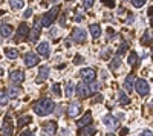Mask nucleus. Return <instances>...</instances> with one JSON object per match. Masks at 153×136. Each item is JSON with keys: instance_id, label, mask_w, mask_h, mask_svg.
Segmentation results:
<instances>
[{"instance_id": "2", "label": "nucleus", "mask_w": 153, "mask_h": 136, "mask_svg": "<svg viewBox=\"0 0 153 136\" xmlns=\"http://www.w3.org/2000/svg\"><path fill=\"white\" fill-rule=\"evenodd\" d=\"M57 14H58V6H55V8H52L49 12H46V14L43 16V18H42V26H45V28H49L51 24L54 23V20H55V17H57Z\"/></svg>"}, {"instance_id": "32", "label": "nucleus", "mask_w": 153, "mask_h": 136, "mask_svg": "<svg viewBox=\"0 0 153 136\" xmlns=\"http://www.w3.org/2000/svg\"><path fill=\"white\" fill-rule=\"evenodd\" d=\"M101 3H104L107 8H115V0H101Z\"/></svg>"}, {"instance_id": "15", "label": "nucleus", "mask_w": 153, "mask_h": 136, "mask_svg": "<svg viewBox=\"0 0 153 136\" xmlns=\"http://www.w3.org/2000/svg\"><path fill=\"white\" fill-rule=\"evenodd\" d=\"M49 67L48 66H42L40 67V70H38V83H42V81H45L48 77H49Z\"/></svg>"}, {"instance_id": "39", "label": "nucleus", "mask_w": 153, "mask_h": 136, "mask_svg": "<svg viewBox=\"0 0 153 136\" xmlns=\"http://www.w3.org/2000/svg\"><path fill=\"white\" fill-rule=\"evenodd\" d=\"M101 101H103V95H98L95 100H94V103H101Z\"/></svg>"}, {"instance_id": "25", "label": "nucleus", "mask_w": 153, "mask_h": 136, "mask_svg": "<svg viewBox=\"0 0 153 136\" xmlns=\"http://www.w3.org/2000/svg\"><path fill=\"white\" fill-rule=\"evenodd\" d=\"M74 95V83L72 81H68L66 83V96L71 98Z\"/></svg>"}, {"instance_id": "41", "label": "nucleus", "mask_w": 153, "mask_h": 136, "mask_svg": "<svg viewBox=\"0 0 153 136\" xmlns=\"http://www.w3.org/2000/svg\"><path fill=\"white\" fill-rule=\"evenodd\" d=\"M80 61H83V58L78 55V57H75V60H74V63H80Z\"/></svg>"}, {"instance_id": "31", "label": "nucleus", "mask_w": 153, "mask_h": 136, "mask_svg": "<svg viewBox=\"0 0 153 136\" xmlns=\"http://www.w3.org/2000/svg\"><path fill=\"white\" fill-rule=\"evenodd\" d=\"M28 122H31V116H22V118H19V126H25V124H28Z\"/></svg>"}, {"instance_id": "18", "label": "nucleus", "mask_w": 153, "mask_h": 136, "mask_svg": "<svg viewBox=\"0 0 153 136\" xmlns=\"http://www.w3.org/2000/svg\"><path fill=\"white\" fill-rule=\"evenodd\" d=\"M57 132V124L54 121H51V122H48L46 124V127H45V135H54Z\"/></svg>"}, {"instance_id": "26", "label": "nucleus", "mask_w": 153, "mask_h": 136, "mask_svg": "<svg viewBox=\"0 0 153 136\" xmlns=\"http://www.w3.org/2000/svg\"><path fill=\"white\" fill-rule=\"evenodd\" d=\"M8 93H9V96H11V98H17V96L20 95V89H19V87H14V86H11Z\"/></svg>"}, {"instance_id": "37", "label": "nucleus", "mask_w": 153, "mask_h": 136, "mask_svg": "<svg viewBox=\"0 0 153 136\" xmlns=\"http://www.w3.org/2000/svg\"><path fill=\"white\" fill-rule=\"evenodd\" d=\"M100 87H101V84H100V83L92 84V86H91V90H92V93H94V92H98V90H100Z\"/></svg>"}, {"instance_id": "38", "label": "nucleus", "mask_w": 153, "mask_h": 136, "mask_svg": "<svg viewBox=\"0 0 153 136\" xmlns=\"http://www.w3.org/2000/svg\"><path fill=\"white\" fill-rule=\"evenodd\" d=\"M23 16H25V18H29V17L32 16V9H31V8H28L26 11H25V14H23Z\"/></svg>"}, {"instance_id": "45", "label": "nucleus", "mask_w": 153, "mask_h": 136, "mask_svg": "<svg viewBox=\"0 0 153 136\" xmlns=\"http://www.w3.org/2000/svg\"><path fill=\"white\" fill-rule=\"evenodd\" d=\"M52 2H58V0H52Z\"/></svg>"}, {"instance_id": "44", "label": "nucleus", "mask_w": 153, "mask_h": 136, "mask_svg": "<svg viewBox=\"0 0 153 136\" xmlns=\"http://www.w3.org/2000/svg\"><path fill=\"white\" fill-rule=\"evenodd\" d=\"M2 77H3V69L0 67V78H2Z\"/></svg>"}, {"instance_id": "4", "label": "nucleus", "mask_w": 153, "mask_h": 136, "mask_svg": "<svg viewBox=\"0 0 153 136\" xmlns=\"http://www.w3.org/2000/svg\"><path fill=\"white\" fill-rule=\"evenodd\" d=\"M133 89H136V92L141 96H146L150 92V86L146 80H136V84L133 86Z\"/></svg>"}, {"instance_id": "10", "label": "nucleus", "mask_w": 153, "mask_h": 136, "mask_svg": "<svg viewBox=\"0 0 153 136\" xmlns=\"http://www.w3.org/2000/svg\"><path fill=\"white\" fill-rule=\"evenodd\" d=\"M40 32H42V23L40 21H35L34 23V29H32V32L29 35V41L31 43H37L38 37H40Z\"/></svg>"}, {"instance_id": "17", "label": "nucleus", "mask_w": 153, "mask_h": 136, "mask_svg": "<svg viewBox=\"0 0 153 136\" xmlns=\"http://www.w3.org/2000/svg\"><path fill=\"white\" fill-rule=\"evenodd\" d=\"M68 113H69V116H76L80 113V104L78 103H72L71 106H69V110H68Z\"/></svg>"}, {"instance_id": "11", "label": "nucleus", "mask_w": 153, "mask_h": 136, "mask_svg": "<svg viewBox=\"0 0 153 136\" xmlns=\"http://www.w3.org/2000/svg\"><path fill=\"white\" fill-rule=\"evenodd\" d=\"M37 52L40 54L42 57L48 58V57L51 55V46H49V43H48V41H43V43H40V44L37 46Z\"/></svg>"}, {"instance_id": "33", "label": "nucleus", "mask_w": 153, "mask_h": 136, "mask_svg": "<svg viewBox=\"0 0 153 136\" xmlns=\"http://www.w3.org/2000/svg\"><path fill=\"white\" fill-rule=\"evenodd\" d=\"M144 3H146V0H132V5L135 8H141Z\"/></svg>"}, {"instance_id": "1", "label": "nucleus", "mask_w": 153, "mask_h": 136, "mask_svg": "<svg viewBox=\"0 0 153 136\" xmlns=\"http://www.w3.org/2000/svg\"><path fill=\"white\" fill-rule=\"evenodd\" d=\"M55 109V104L52 100H49V98H43L40 100L35 106H34V112L38 115V116H46L49 113H52V110Z\"/></svg>"}, {"instance_id": "19", "label": "nucleus", "mask_w": 153, "mask_h": 136, "mask_svg": "<svg viewBox=\"0 0 153 136\" xmlns=\"http://www.w3.org/2000/svg\"><path fill=\"white\" fill-rule=\"evenodd\" d=\"M12 34V26H9V24H2L0 26V35L2 37H9Z\"/></svg>"}, {"instance_id": "3", "label": "nucleus", "mask_w": 153, "mask_h": 136, "mask_svg": "<svg viewBox=\"0 0 153 136\" xmlns=\"http://www.w3.org/2000/svg\"><path fill=\"white\" fill-rule=\"evenodd\" d=\"M29 35V26L26 23H22L20 26H19V29H17V34H16V38H14V41L16 43H20V41H23L26 37Z\"/></svg>"}, {"instance_id": "42", "label": "nucleus", "mask_w": 153, "mask_h": 136, "mask_svg": "<svg viewBox=\"0 0 153 136\" xmlns=\"http://www.w3.org/2000/svg\"><path fill=\"white\" fill-rule=\"evenodd\" d=\"M81 20H83V16L81 14H78V16L75 17V21H81Z\"/></svg>"}, {"instance_id": "21", "label": "nucleus", "mask_w": 153, "mask_h": 136, "mask_svg": "<svg viewBox=\"0 0 153 136\" xmlns=\"http://www.w3.org/2000/svg\"><path fill=\"white\" fill-rule=\"evenodd\" d=\"M89 29H91V34H92V37H94V38H98V37L101 35V28H100V24H91V28H89Z\"/></svg>"}, {"instance_id": "46", "label": "nucleus", "mask_w": 153, "mask_h": 136, "mask_svg": "<svg viewBox=\"0 0 153 136\" xmlns=\"http://www.w3.org/2000/svg\"><path fill=\"white\" fill-rule=\"evenodd\" d=\"M0 127H2V124H0Z\"/></svg>"}, {"instance_id": "34", "label": "nucleus", "mask_w": 153, "mask_h": 136, "mask_svg": "<svg viewBox=\"0 0 153 136\" xmlns=\"http://www.w3.org/2000/svg\"><path fill=\"white\" fill-rule=\"evenodd\" d=\"M83 6L86 9H91L94 6V0H83Z\"/></svg>"}, {"instance_id": "14", "label": "nucleus", "mask_w": 153, "mask_h": 136, "mask_svg": "<svg viewBox=\"0 0 153 136\" xmlns=\"http://www.w3.org/2000/svg\"><path fill=\"white\" fill-rule=\"evenodd\" d=\"M133 86H135V77L133 75H127L126 81H124V89L127 92H132L133 90Z\"/></svg>"}, {"instance_id": "27", "label": "nucleus", "mask_w": 153, "mask_h": 136, "mask_svg": "<svg viewBox=\"0 0 153 136\" xmlns=\"http://www.w3.org/2000/svg\"><path fill=\"white\" fill-rule=\"evenodd\" d=\"M130 103V100H129V96H127L124 92H120V104H129Z\"/></svg>"}, {"instance_id": "24", "label": "nucleus", "mask_w": 153, "mask_h": 136, "mask_svg": "<svg viewBox=\"0 0 153 136\" xmlns=\"http://www.w3.org/2000/svg\"><path fill=\"white\" fill-rule=\"evenodd\" d=\"M95 133H97V130L94 127H87V126L81 127V130H80V135H95Z\"/></svg>"}, {"instance_id": "35", "label": "nucleus", "mask_w": 153, "mask_h": 136, "mask_svg": "<svg viewBox=\"0 0 153 136\" xmlns=\"http://www.w3.org/2000/svg\"><path fill=\"white\" fill-rule=\"evenodd\" d=\"M52 92H54L55 96H60V95H61V92H60V86H58V84H54V86H52Z\"/></svg>"}, {"instance_id": "22", "label": "nucleus", "mask_w": 153, "mask_h": 136, "mask_svg": "<svg viewBox=\"0 0 153 136\" xmlns=\"http://www.w3.org/2000/svg\"><path fill=\"white\" fill-rule=\"evenodd\" d=\"M5 52H6V57H8L9 60H17V58H19V52H17V49H11V47H8Z\"/></svg>"}, {"instance_id": "36", "label": "nucleus", "mask_w": 153, "mask_h": 136, "mask_svg": "<svg viewBox=\"0 0 153 136\" xmlns=\"http://www.w3.org/2000/svg\"><path fill=\"white\" fill-rule=\"evenodd\" d=\"M141 43H143V44H150V34H146V35L143 37Z\"/></svg>"}, {"instance_id": "16", "label": "nucleus", "mask_w": 153, "mask_h": 136, "mask_svg": "<svg viewBox=\"0 0 153 136\" xmlns=\"http://www.w3.org/2000/svg\"><path fill=\"white\" fill-rule=\"evenodd\" d=\"M91 122H92V115L91 113H86L78 122H76V126H78V127H84V126H89Z\"/></svg>"}, {"instance_id": "23", "label": "nucleus", "mask_w": 153, "mask_h": 136, "mask_svg": "<svg viewBox=\"0 0 153 136\" xmlns=\"http://www.w3.org/2000/svg\"><path fill=\"white\" fill-rule=\"evenodd\" d=\"M127 63H129V66H136L138 64V54L136 52H132L130 54V57H129V60H127Z\"/></svg>"}, {"instance_id": "6", "label": "nucleus", "mask_w": 153, "mask_h": 136, "mask_svg": "<svg viewBox=\"0 0 153 136\" xmlns=\"http://www.w3.org/2000/svg\"><path fill=\"white\" fill-rule=\"evenodd\" d=\"M76 93H78V96L81 98H87L92 95V90H91V86H89L87 83H80L78 86H76Z\"/></svg>"}, {"instance_id": "13", "label": "nucleus", "mask_w": 153, "mask_h": 136, "mask_svg": "<svg viewBox=\"0 0 153 136\" xmlns=\"http://www.w3.org/2000/svg\"><path fill=\"white\" fill-rule=\"evenodd\" d=\"M2 133L3 135H6V136H9V135H12V132H14V129H12V124L9 122V116H6L5 118V122L2 124Z\"/></svg>"}, {"instance_id": "7", "label": "nucleus", "mask_w": 153, "mask_h": 136, "mask_svg": "<svg viewBox=\"0 0 153 136\" xmlns=\"http://www.w3.org/2000/svg\"><path fill=\"white\" fill-rule=\"evenodd\" d=\"M23 61H25V66L26 67H34L35 64H38L40 58H38V55H35L34 52H28L26 55H25Z\"/></svg>"}, {"instance_id": "40", "label": "nucleus", "mask_w": 153, "mask_h": 136, "mask_svg": "<svg viewBox=\"0 0 153 136\" xmlns=\"http://www.w3.org/2000/svg\"><path fill=\"white\" fill-rule=\"evenodd\" d=\"M61 113H63V107L60 106V107H57V113H55V115H57V116H61Z\"/></svg>"}, {"instance_id": "12", "label": "nucleus", "mask_w": 153, "mask_h": 136, "mask_svg": "<svg viewBox=\"0 0 153 136\" xmlns=\"http://www.w3.org/2000/svg\"><path fill=\"white\" fill-rule=\"evenodd\" d=\"M9 80H11L12 83L19 84V83H22V81L25 80V73H23L22 70H12V72L9 73Z\"/></svg>"}, {"instance_id": "28", "label": "nucleus", "mask_w": 153, "mask_h": 136, "mask_svg": "<svg viewBox=\"0 0 153 136\" xmlns=\"http://www.w3.org/2000/svg\"><path fill=\"white\" fill-rule=\"evenodd\" d=\"M127 49H129V41H123V44L118 47V52H117V54H118V55H123Z\"/></svg>"}, {"instance_id": "8", "label": "nucleus", "mask_w": 153, "mask_h": 136, "mask_svg": "<svg viewBox=\"0 0 153 136\" xmlns=\"http://www.w3.org/2000/svg\"><path fill=\"white\" fill-rule=\"evenodd\" d=\"M72 38H74V41H76V43H84L86 38H87V34H86V31H84L83 28H76V29H74V32H72Z\"/></svg>"}, {"instance_id": "30", "label": "nucleus", "mask_w": 153, "mask_h": 136, "mask_svg": "<svg viewBox=\"0 0 153 136\" xmlns=\"http://www.w3.org/2000/svg\"><path fill=\"white\" fill-rule=\"evenodd\" d=\"M6 104H8V95L5 92H0V106L5 107Z\"/></svg>"}, {"instance_id": "43", "label": "nucleus", "mask_w": 153, "mask_h": 136, "mask_svg": "<svg viewBox=\"0 0 153 136\" xmlns=\"http://www.w3.org/2000/svg\"><path fill=\"white\" fill-rule=\"evenodd\" d=\"M25 135H32V132H29V130H25V132H22V136H25Z\"/></svg>"}, {"instance_id": "29", "label": "nucleus", "mask_w": 153, "mask_h": 136, "mask_svg": "<svg viewBox=\"0 0 153 136\" xmlns=\"http://www.w3.org/2000/svg\"><path fill=\"white\" fill-rule=\"evenodd\" d=\"M120 64H121V60L120 58H115L112 63H110V69L112 70H118L120 69Z\"/></svg>"}, {"instance_id": "20", "label": "nucleus", "mask_w": 153, "mask_h": 136, "mask_svg": "<svg viewBox=\"0 0 153 136\" xmlns=\"http://www.w3.org/2000/svg\"><path fill=\"white\" fill-rule=\"evenodd\" d=\"M9 6L12 9H22L25 6V0H9Z\"/></svg>"}, {"instance_id": "9", "label": "nucleus", "mask_w": 153, "mask_h": 136, "mask_svg": "<svg viewBox=\"0 0 153 136\" xmlns=\"http://www.w3.org/2000/svg\"><path fill=\"white\" fill-rule=\"evenodd\" d=\"M103 122H104V126L107 127V129H110V130H117L118 129V119L115 118V116H112V115H106L104 118H103Z\"/></svg>"}, {"instance_id": "5", "label": "nucleus", "mask_w": 153, "mask_h": 136, "mask_svg": "<svg viewBox=\"0 0 153 136\" xmlns=\"http://www.w3.org/2000/svg\"><path fill=\"white\" fill-rule=\"evenodd\" d=\"M80 77L83 78L84 83H92L95 80V77H97V72L94 69H91V67H86V69H81Z\"/></svg>"}]
</instances>
